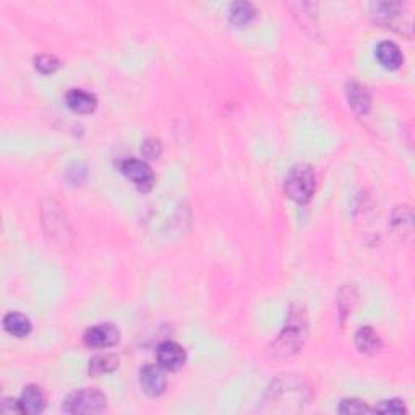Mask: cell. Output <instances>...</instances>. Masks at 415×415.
<instances>
[{"label": "cell", "instance_id": "18", "mask_svg": "<svg viewBox=\"0 0 415 415\" xmlns=\"http://www.w3.org/2000/svg\"><path fill=\"white\" fill-rule=\"evenodd\" d=\"M58 67H61V63H58V61L54 56H39L36 58L38 72L46 73V75H47V73L56 72Z\"/></svg>", "mask_w": 415, "mask_h": 415}, {"label": "cell", "instance_id": "11", "mask_svg": "<svg viewBox=\"0 0 415 415\" xmlns=\"http://www.w3.org/2000/svg\"><path fill=\"white\" fill-rule=\"evenodd\" d=\"M355 345L362 354L373 355L382 350V338L377 331L372 328H360L357 333H355Z\"/></svg>", "mask_w": 415, "mask_h": 415}, {"label": "cell", "instance_id": "16", "mask_svg": "<svg viewBox=\"0 0 415 415\" xmlns=\"http://www.w3.org/2000/svg\"><path fill=\"white\" fill-rule=\"evenodd\" d=\"M338 411L339 414H345V415L373 412L372 409H370L363 401H360V399H344V401H340Z\"/></svg>", "mask_w": 415, "mask_h": 415}, {"label": "cell", "instance_id": "2", "mask_svg": "<svg viewBox=\"0 0 415 415\" xmlns=\"http://www.w3.org/2000/svg\"><path fill=\"white\" fill-rule=\"evenodd\" d=\"M315 174L310 166L300 164L290 169L284 182V191L290 200L299 205H305L315 194Z\"/></svg>", "mask_w": 415, "mask_h": 415}, {"label": "cell", "instance_id": "10", "mask_svg": "<svg viewBox=\"0 0 415 415\" xmlns=\"http://www.w3.org/2000/svg\"><path fill=\"white\" fill-rule=\"evenodd\" d=\"M65 102L77 113H91L97 106L96 96L85 90H70L65 96Z\"/></svg>", "mask_w": 415, "mask_h": 415}, {"label": "cell", "instance_id": "7", "mask_svg": "<svg viewBox=\"0 0 415 415\" xmlns=\"http://www.w3.org/2000/svg\"><path fill=\"white\" fill-rule=\"evenodd\" d=\"M140 384L143 393H146L151 398H157L166 391L167 379L159 367L148 365L140 372Z\"/></svg>", "mask_w": 415, "mask_h": 415}, {"label": "cell", "instance_id": "9", "mask_svg": "<svg viewBox=\"0 0 415 415\" xmlns=\"http://www.w3.org/2000/svg\"><path fill=\"white\" fill-rule=\"evenodd\" d=\"M377 58L384 68H388V70H398L404 62L401 49H399L398 44L391 41H384L378 44Z\"/></svg>", "mask_w": 415, "mask_h": 415}, {"label": "cell", "instance_id": "4", "mask_svg": "<svg viewBox=\"0 0 415 415\" xmlns=\"http://www.w3.org/2000/svg\"><path fill=\"white\" fill-rule=\"evenodd\" d=\"M122 172L143 194L150 191L155 185V172L151 171V167L146 162L140 159H127L122 164Z\"/></svg>", "mask_w": 415, "mask_h": 415}, {"label": "cell", "instance_id": "15", "mask_svg": "<svg viewBox=\"0 0 415 415\" xmlns=\"http://www.w3.org/2000/svg\"><path fill=\"white\" fill-rule=\"evenodd\" d=\"M118 367V359L116 355H97L90 362V373L95 377H100L104 373H111Z\"/></svg>", "mask_w": 415, "mask_h": 415}, {"label": "cell", "instance_id": "14", "mask_svg": "<svg viewBox=\"0 0 415 415\" xmlns=\"http://www.w3.org/2000/svg\"><path fill=\"white\" fill-rule=\"evenodd\" d=\"M255 7L249 2L232 3L229 8V19L235 26H245V24H249L255 18Z\"/></svg>", "mask_w": 415, "mask_h": 415}, {"label": "cell", "instance_id": "12", "mask_svg": "<svg viewBox=\"0 0 415 415\" xmlns=\"http://www.w3.org/2000/svg\"><path fill=\"white\" fill-rule=\"evenodd\" d=\"M3 328L15 338H26L31 333V321L18 311H12V313L5 315Z\"/></svg>", "mask_w": 415, "mask_h": 415}, {"label": "cell", "instance_id": "13", "mask_svg": "<svg viewBox=\"0 0 415 415\" xmlns=\"http://www.w3.org/2000/svg\"><path fill=\"white\" fill-rule=\"evenodd\" d=\"M347 97L350 102V107L354 109L357 113H367L370 106H372V100H370V95L365 90L363 86L357 85V83H352L349 86Z\"/></svg>", "mask_w": 415, "mask_h": 415}, {"label": "cell", "instance_id": "17", "mask_svg": "<svg viewBox=\"0 0 415 415\" xmlns=\"http://www.w3.org/2000/svg\"><path fill=\"white\" fill-rule=\"evenodd\" d=\"M375 412H382V414H394V415H402L407 412L406 406H404V401L401 399H389V401H383L379 406L373 409Z\"/></svg>", "mask_w": 415, "mask_h": 415}, {"label": "cell", "instance_id": "6", "mask_svg": "<svg viewBox=\"0 0 415 415\" xmlns=\"http://www.w3.org/2000/svg\"><path fill=\"white\" fill-rule=\"evenodd\" d=\"M118 329L111 323L96 324L85 333V343L90 347H112L118 343Z\"/></svg>", "mask_w": 415, "mask_h": 415}, {"label": "cell", "instance_id": "8", "mask_svg": "<svg viewBox=\"0 0 415 415\" xmlns=\"http://www.w3.org/2000/svg\"><path fill=\"white\" fill-rule=\"evenodd\" d=\"M19 407H22V414L36 415L42 412L46 407V396H44L42 389L39 386L24 388L22 398H19Z\"/></svg>", "mask_w": 415, "mask_h": 415}, {"label": "cell", "instance_id": "5", "mask_svg": "<svg viewBox=\"0 0 415 415\" xmlns=\"http://www.w3.org/2000/svg\"><path fill=\"white\" fill-rule=\"evenodd\" d=\"M157 362H159L161 368L169 370V372H177L184 367L187 354L185 349L180 344L172 343V340H166L157 347Z\"/></svg>", "mask_w": 415, "mask_h": 415}, {"label": "cell", "instance_id": "3", "mask_svg": "<svg viewBox=\"0 0 415 415\" xmlns=\"http://www.w3.org/2000/svg\"><path fill=\"white\" fill-rule=\"evenodd\" d=\"M67 414H100L106 409V396L97 389H78L63 401Z\"/></svg>", "mask_w": 415, "mask_h": 415}, {"label": "cell", "instance_id": "19", "mask_svg": "<svg viewBox=\"0 0 415 415\" xmlns=\"http://www.w3.org/2000/svg\"><path fill=\"white\" fill-rule=\"evenodd\" d=\"M141 151H143V155H145L146 157H150V159H156V157H159V155H161V143L155 141V140H148L143 143Z\"/></svg>", "mask_w": 415, "mask_h": 415}, {"label": "cell", "instance_id": "1", "mask_svg": "<svg viewBox=\"0 0 415 415\" xmlns=\"http://www.w3.org/2000/svg\"><path fill=\"white\" fill-rule=\"evenodd\" d=\"M305 334H307V320L304 311H290L288 323H285L283 333L273 344V354L279 355L281 359L290 357L302 347Z\"/></svg>", "mask_w": 415, "mask_h": 415}]
</instances>
